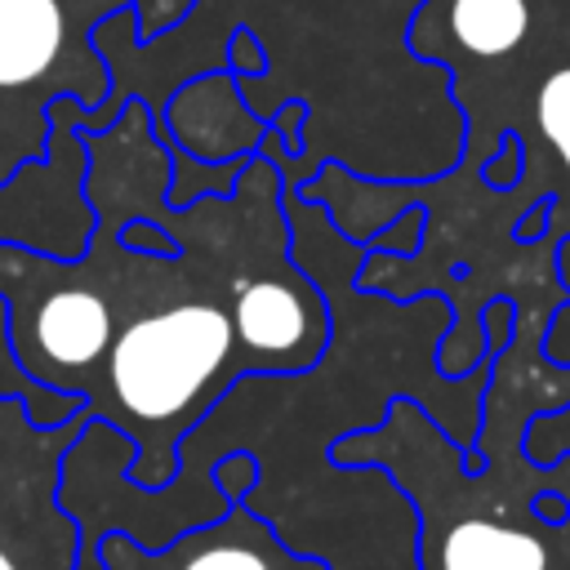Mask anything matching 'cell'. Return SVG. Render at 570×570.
Returning <instances> with one entry per match:
<instances>
[{
    "label": "cell",
    "instance_id": "obj_1",
    "mask_svg": "<svg viewBox=\"0 0 570 570\" xmlns=\"http://www.w3.org/2000/svg\"><path fill=\"white\" fill-rule=\"evenodd\" d=\"M236 374H254V365L240 347L232 298L187 294L129 316L111 338L102 396L89 401V419H107L125 432L134 441L129 481L160 490L178 468V445Z\"/></svg>",
    "mask_w": 570,
    "mask_h": 570
},
{
    "label": "cell",
    "instance_id": "obj_2",
    "mask_svg": "<svg viewBox=\"0 0 570 570\" xmlns=\"http://www.w3.org/2000/svg\"><path fill=\"white\" fill-rule=\"evenodd\" d=\"M285 249L289 245L267 249L232 289L236 334L254 374H303L330 343V303Z\"/></svg>",
    "mask_w": 570,
    "mask_h": 570
},
{
    "label": "cell",
    "instance_id": "obj_3",
    "mask_svg": "<svg viewBox=\"0 0 570 570\" xmlns=\"http://www.w3.org/2000/svg\"><path fill=\"white\" fill-rule=\"evenodd\" d=\"M9 338L18 365L58 392H80L89 401L94 370L107 361L116 338V312L107 294L89 281H67L49 289L27 316L9 312Z\"/></svg>",
    "mask_w": 570,
    "mask_h": 570
},
{
    "label": "cell",
    "instance_id": "obj_4",
    "mask_svg": "<svg viewBox=\"0 0 570 570\" xmlns=\"http://www.w3.org/2000/svg\"><path fill=\"white\" fill-rule=\"evenodd\" d=\"M67 45L58 0H0V89L40 80Z\"/></svg>",
    "mask_w": 570,
    "mask_h": 570
},
{
    "label": "cell",
    "instance_id": "obj_5",
    "mask_svg": "<svg viewBox=\"0 0 570 570\" xmlns=\"http://www.w3.org/2000/svg\"><path fill=\"white\" fill-rule=\"evenodd\" d=\"M441 570H543V548L521 530L468 521L450 530Z\"/></svg>",
    "mask_w": 570,
    "mask_h": 570
},
{
    "label": "cell",
    "instance_id": "obj_6",
    "mask_svg": "<svg viewBox=\"0 0 570 570\" xmlns=\"http://www.w3.org/2000/svg\"><path fill=\"white\" fill-rule=\"evenodd\" d=\"M530 31L525 0H450V36L472 58H503Z\"/></svg>",
    "mask_w": 570,
    "mask_h": 570
},
{
    "label": "cell",
    "instance_id": "obj_7",
    "mask_svg": "<svg viewBox=\"0 0 570 570\" xmlns=\"http://www.w3.org/2000/svg\"><path fill=\"white\" fill-rule=\"evenodd\" d=\"M183 566L178 570H272V552L267 543H249V539H227V517L218 530H209L205 539H183Z\"/></svg>",
    "mask_w": 570,
    "mask_h": 570
},
{
    "label": "cell",
    "instance_id": "obj_8",
    "mask_svg": "<svg viewBox=\"0 0 570 570\" xmlns=\"http://www.w3.org/2000/svg\"><path fill=\"white\" fill-rule=\"evenodd\" d=\"M534 107H539V129H543V138H548V142L557 147V156L570 165V67L552 71V76L539 85Z\"/></svg>",
    "mask_w": 570,
    "mask_h": 570
},
{
    "label": "cell",
    "instance_id": "obj_9",
    "mask_svg": "<svg viewBox=\"0 0 570 570\" xmlns=\"http://www.w3.org/2000/svg\"><path fill=\"white\" fill-rule=\"evenodd\" d=\"M254 476H258V463H254L245 450L223 454V459L214 463V485H218V494H223L227 503H245V499H249Z\"/></svg>",
    "mask_w": 570,
    "mask_h": 570
},
{
    "label": "cell",
    "instance_id": "obj_10",
    "mask_svg": "<svg viewBox=\"0 0 570 570\" xmlns=\"http://www.w3.org/2000/svg\"><path fill=\"white\" fill-rule=\"evenodd\" d=\"M521 165H525V151H521V142L508 134V138H503V165L490 160V165H485V183H490V187H508V183L521 178Z\"/></svg>",
    "mask_w": 570,
    "mask_h": 570
},
{
    "label": "cell",
    "instance_id": "obj_11",
    "mask_svg": "<svg viewBox=\"0 0 570 570\" xmlns=\"http://www.w3.org/2000/svg\"><path fill=\"white\" fill-rule=\"evenodd\" d=\"M0 570H18V561H13V552L4 548V539H0Z\"/></svg>",
    "mask_w": 570,
    "mask_h": 570
}]
</instances>
